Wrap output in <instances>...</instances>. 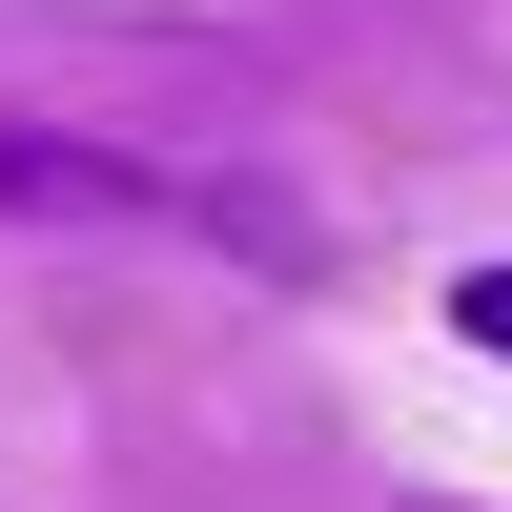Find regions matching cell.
<instances>
[{
    "mask_svg": "<svg viewBox=\"0 0 512 512\" xmlns=\"http://www.w3.org/2000/svg\"><path fill=\"white\" fill-rule=\"evenodd\" d=\"M0 205H185V185H144V164H82V144H21V123H0Z\"/></svg>",
    "mask_w": 512,
    "mask_h": 512,
    "instance_id": "cell-1",
    "label": "cell"
},
{
    "mask_svg": "<svg viewBox=\"0 0 512 512\" xmlns=\"http://www.w3.org/2000/svg\"><path fill=\"white\" fill-rule=\"evenodd\" d=\"M451 328H472V349L512 369V267H451Z\"/></svg>",
    "mask_w": 512,
    "mask_h": 512,
    "instance_id": "cell-2",
    "label": "cell"
}]
</instances>
